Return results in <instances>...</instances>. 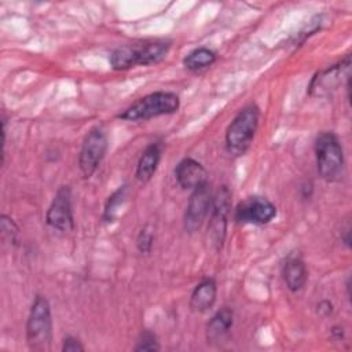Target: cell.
<instances>
[{
	"instance_id": "8992f818",
	"label": "cell",
	"mask_w": 352,
	"mask_h": 352,
	"mask_svg": "<svg viewBox=\"0 0 352 352\" xmlns=\"http://www.w3.org/2000/svg\"><path fill=\"white\" fill-rule=\"evenodd\" d=\"M107 150V135L103 126H94L84 138L80 155L78 166L84 179H89L100 165Z\"/></svg>"
},
{
	"instance_id": "cb8c5ba5",
	"label": "cell",
	"mask_w": 352,
	"mask_h": 352,
	"mask_svg": "<svg viewBox=\"0 0 352 352\" xmlns=\"http://www.w3.org/2000/svg\"><path fill=\"white\" fill-rule=\"evenodd\" d=\"M331 334L337 338V340H341L344 337V329L341 326H334L331 329Z\"/></svg>"
},
{
	"instance_id": "277c9868",
	"label": "cell",
	"mask_w": 352,
	"mask_h": 352,
	"mask_svg": "<svg viewBox=\"0 0 352 352\" xmlns=\"http://www.w3.org/2000/svg\"><path fill=\"white\" fill-rule=\"evenodd\" d=\"M179 107L180 99L176 94L158 91L138 99L117 117L124 121H146L154 117L173 114Z\"/></svg>"
},
{
	"instance_id": "6da1fadb",
	"label": "cell",
	"mask_w": 352,
	"mask_h": 352,
	"mask_svg": "<svg viewBox=\"0 0 352 352\" xmlns=\"http://www.w3.org/2000/svg\"><path fill=\"white\" fill-rule=\"evenodd\" d=\"M170 48L169 41L153 40L131 43L117 47L109 58L114 70H126L135 66H147L162 60Z\"/></svg>"
},
{
	"instance_id": "ba28073f",
	"label": "cell",
	"mask_w": 352,
	"mask_h": 352,
	"mask_svg": "<svg viewBox=\"0 0 352 352\" xmlns=\"http://www.w3.org/2000/svg\"><path fill=\"white\" fill-rule=\"evenodd\" d=\"M276 216V206L265 197L252 195L241 201L235 208V220L242 224L263 226Z\"/></svg>"
},
{
	"instance_id": "9a60e30c",
	"label": "cell",
	"mask_w": 352,
	"mask_h": 352,
	"mask_svg": "<svg viewBox=\"0 0 352 352\" xmlns=\"http://www.w3.org/2000/svg\"><path fill=\"white\" fill-rule=\"evenodd\" d=\"M234 324V312L232 309L224 307L220 311H217L210 320L206 323L205 336L209 344L220 342L231 330Z\"/></svg>"
},
{
	"instance_id": "52a82bcc",
	"label": "cell",
	"mask_w": 352,
	"mask_h": 352,
	"mask_svg": "<svg viewBox=\"0 0 352 352\" xmlns=\"http://www.w3.org/2000/svg\"><path fill=\"white\" fill-rule=\"evenodd\" d=\"M230 209H231V192L226 186H223L219 190V192L213 195L210 217L208 224V239L216 250H219L224 242Z\"/></svg>"
},
{
	"instance_id": "8fae6325",
	"label": "cell",
	"mask_w": 352,
	"mask_h": 352,
	"mask_svg": "<svg viewBox=\"0 0 352 352\" xmlns=\"http://www.w3.org/2000/svg\"><path fill=\"white\" fill-rule=\"evenodd\" d=\"M349 69H351V56L346 55L341 62L337 65H333L319 73H316L309 84V94L311 95H324L329 91L334 89L340 82L341 78L349 77Z\"/></svg>"
},
{
	"instance_id": "5b68a950",
	"label": "cell",
	"mask_w": 352,
	"mask_h": 352,
	"mask_svg": "<svg viewBox=\"0 0 352 352\" xmlns=\"http://www.w3.org/2000/svg\"><path fill=\"white\" fill-rule=\"evenodd\" d=\"M315 160L319 176L326 182H338L344 172V150L333 132H322L315 140Z\"/></svg>"
},
{
	"instance_id": "e0dca14e",
	"label": "cell",
	"mask_w": 352,
	"mask_h": 352,
	"mask_svg": "<svg viewBox=\"0 0 352 352\" xmlns=\"http://www.w3.org/2000/svg\"><path fill=\"white\" fill-rule=\"evenodd\" d=\"M216 62V52L206 47H199L188 52L184 59L183 65L190 72H202L208 67H210Z\"/></svg>"
},
{
	"instance_id": "2e32d148",
	"label": "cell",
	"mask_w": 352,
	"mask_h": 352,
	"mask_svg": "<svg viewBox=\"0 0 352 352\" xmlns=\"http://www.w3.org/2000/svg\"><path fill=\"white\" fill-rule=\"evenodd\" d=\"M160 160H161V144L150 143L139 157L136 172H135L136 179L142 183L148 182L154 176L158 168Z\"/></svg>"
},
{
	"instance_id": "d6986e66",
	"label": "cell",
	"mask_w": 352,
	"mask_h": 352,
	"mask_svg": "<svg viewBox=\"0 0 352 352\" xmlns=\"http://www.w3.org/2000/svg\"><path fill=\"white\" fill-rule=\"evenodd\" d=\"M160 341L157 336L150 330H143L136 341V345L133 346L135 351H147V352H157L160 351Z\"/></svg>"
},
{
	"instance_id": "ac0fdd59",
	"label": "cell",
	"mask_w": 352,
	"mask_h": 352,
	"mask_svg": "<svg viewBox=\"0 0 352 352\" xmlns=\"http://www.w3.org/2000/svg\"><path fill=\"white\" fill-rule=\"evenodd\" d=\"M126 194V186H120L107 199L104 205V212H103V220L104 221H113L116 217V213L118 208L122 205Z\"/></svg>"
},
{
	"instance_id": "603a6c76",
	"label": "cell",
	"mask_w": 352,
	"mask_h": 352,
	"mask_svg": "<svg viewBox=\"0 0 352 352\" xmlns=\"http://www.w3.org/2000/svg\"><path fill=\"white\" fill-rule=\"evenodd\" d=\"M318 308H319V312L320 314H323V315H329L330 312H331V304L329 302V301H322L319 305H318Z\"/></svg>"
},
{
	"instance_id": "5bb4252c",
	"label": "cell",
	"mask_w": 352,
	"mask_h": 352,
	"mask_svg": "<svg viewBox=\"0 0 352 352\" xmlns=\"http://www.w3.org/2000/svg\"><path fill=\"white\" fill-rule=\"evenodd\" d=\"M217 297V285L214 279L206 278L201 280L192 290L190 297V308L194 312H206L210 309Z\"/></svg>"
},
{
	"instance_id": "7402d4cb",
	"label": "cell",
	"mask_w": 352,
	"mask_h": 352,
	"mask_svg": "<svg viewBox=\"0 0 352 352\" xmlns=\"http://www.w3.org/2000/svg\"><path fill=\"white\" fill-rule=\"evenodd\" d=\"M85 348L84 345L73 336H66L62 342V351L63 352H82Z\"/></svg>"
},
{
	"instance_id": "7a4b0ae2",
	"label": "cell",
	"mask_w": 352,
	"mask_h": 352,
	"mask_svg": "<svg viewBox=\"0 0 352 352\" xmlns=\"http://www.w3.org/2000/svg\"><path fill=\"white\" fill-rule=\"evenodd\" d=\"M260 110L254 104L245 106L232 118L226 131V150L228 154L239 157L250 147L258 128Z\"/></svg>"
},
{
	"instance_id": "30bf717a",
	"label": "cell",
	"mask_w": 352,
	"mask_h": 352,
	"mask_svg": "<svg viewBox=\"0 0 352 352\" xmlns=\"http://www.w3.org/2000/svg\"><path fill=\"white\" fill-rule=\"evenodd\" d=\"M213 202V194L209 184H204L195 190L188 199L186 212H184V228L187 232L192 234L198 231L208 217Z\"/></svg>"
},
{
	"instance_id": "7c38bea8",
	"label": "cell",
	"mask_w": 352,
	"mask_h": 352,
	"mask_svg": "<svg viewBox=\"0 0 352 352\" xmlns=\"http://www.w3.org/2000/svg\"><path fill=\"white\" fill-rule=\"evenodd\" d=\"M175 177L183 190H195L208 183L206 169L194 158H183L175 168Z\"/></svg>"
},
{
	"instance_id": "44dd1931",
	"label": "cell",
	"mask_w": 352,
	"mask_h": 352,
	"mask_svg": "<svg viewBox=\"0 0 352 352\" xmlns=\"http://www.w3.org/2000/svg\"><path fill=\"white\" fill-rule=\"evenodd\" d=\"M0 223H1V235H3V238L4 239L7 238L10 242L15 243L16 242V235H18V227L15 226L12 219L3 214Z\"/></svg>"
},
{
	"instance_id": "4fadbf2b",
	"label": "cell",
	"mask_w": 352,
	"mask_h": 352,
	"mask_svg": "<svg viewBox=\"0 0 352 352\" xmlns=\"http://www.w3.org/2000/svg\"><path fill=\"white\" fill-rule=\"evenodd\" d=\"M282 276L290 292H300L308 279L304 260L298 254H290L282 265Z\"/></svg>"
},
{
	"instance_id": "3957f363",
	"label": "cell",
	"mask_w": 352,
	"mask_h": 352,
	"mask_svg": "<svg viewBox=\"0 0 352 352\" xmlns=\"http://www.w3.org/2000/svg\"><path fill=\"white\" fill-rule=\"evenodd\" d=\"M26 341L32 351L47 352L52 341V315L48 300L37 294L32 302L26 322Z\"/></svg>"
},
{
	"instance_id": "9c48e42d",
	"label": "cell",
	"mask_w": 352,
	"mask_h": 352,
	"mask_svg": "<svg viewBox=\"0 0 352 352\" xmlns=\"http://www.w3.org/2000/svg\"><path fill=\"white\" fill-rule=\"evenodd\" d=\"M47 224L58 231L67 232L74 227V217L72 209V191L69 186H60L45 213Z\"/></svg>"
},
{
	"instance_id": "ffe728a7",
	"label": "cell",
	"mask_w": 352,
	"mask_h": 352,
	"mask_svg": "<svg viewBox=\"0 0 352 352\" xmlns=\"http://www.w3.org/2000/svg\"><path fill=\"white\" fill-rule=\"evenodd\" d=\"M153 242H154V235L148 228H143L136 239V246L139 249L140 253L143 254H148L151 252L153 248Z\"/></svg>"
}]
</instances>
